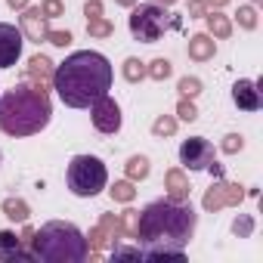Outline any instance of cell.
Returning a JSON list of instances; mask_svg holds the SVG:
<instances>
[{
	"label": "cell",
	"mask_w": 263,
	"mask_h": 263,
	"mask_svg": "<svg viewBox=\"0 0 263 263\" xmlns=\"http://www.w3.org/2000/svg\"><path fill=\"white\" fill-rule=\"evenodd\" d=\"M0 161H4V152H0Z\"/></svg>",
	"instance_id": "43"
},
{
	"label": "cell",
	"mask_w": 263,
	"mask_h": 263,
	"mask_svg": "<svg viewBox=\"0 0 263 263\" xmlns=\"http://www.w3.org/2000/svg\"><path fill=\"white\" fill-rule=\"evenodd\" d=\"M121 74H124L127 84H140V81H146V62L137 59V56H127L124 65H121Z\"/></svg>",
	"instance_id": "22"
},
{
	"label": "cell",
	"mask_w": 263,
	"mask_h": 263,
	"mask_svg": "<svg viewBox=\"0 0 263 263\" xmlns=\"http://www.w3.org/2000/svg\"><path fill=\"white\" fill-rule=\"evenodd\" d=\"M118 238H124V235H121V226H118V217L115 214H99L96 226L87 232L90 251H108Z\"/></svg>",
	"instance_id": "11"
},
{
	"label": "cell",
	"mask_w": 263,
	"mask_h": 263,
	"mask_svg": "<svg viewBox=\"0 0 263 263\" xmlns=\"http://www.w3.org/2000/svg\"><path fill=\"white\" fill-rule=\"evenodd\" d=\"M235 22H238L241 31H254L257 22H260V19H257V7H254V4H241L238 13H235Z\"/></svg>",
	"instance_id": "28"
},
{
	"label": "cell",
	"mask_w": 263,
	"mask_h": 263,
	"mask_svg": "<svg viewBox=\"0 0 263 263\" xmlns=\"http://www.w3.org/2000/svg\"><path fill=\"white\" fill-rule=\"evenodd\" d=\"M177 90H180V96H189V99H195V96H201L204 84H201V78H195V74H183V78L177 81Z\"/></svg>",
	"instance_id": "30"
},
{
	"label": "cell",
	"mask_w": 263,
	"mask_h": 263,
	"mask_svg": "<svg viewBox=\"0 0 263 263\" xmlns=\"http://www.w3.org/2000/svg\"><path fill=\"white\" fill-rule=\"evenodd\" d=\"M19 238H22V241H25V245H31V238H34V226H31V223H28V220H25V223H22V232H19Z\"/></svg>",
	"instance_id": "37"
},
{
	"label": "cell",
	"mask_w": 263,
	"mask_h": 263,
	"mask_svg": "<svg viewBox=\"0 0 263 263\" xmlns=\"http://www.w3.org/2000/svg\"><path fill=\"white\" fill-rule=\"evenodd\" d=\"M53 121L50 90L34 81H19L0 96V130L7 137H34Z\"/></svg>",
	"instance_id": "3"
},
{
	"label": "cell",
	"mask_w": 263,
	"mask_h": 263,
	"mask_svg": "<svg viewBox=\"0 0 263 263\" xmlns=\"http://www.w3.org/2000/svg\"><path fill=\"white\" fill-rule=\"evenodd\" d=\"M211 161H214V146H211L204 137H189V140L180 143V164H183V171L198 174V171H204Z\"/></svg>",
	"instance_id": "9"
},
{
	"label": "cell",
	"mask_w": 263,
	"mask_h": 263,
	"mask_svg": "<svg viewBox=\"0 0 263 263\" xmlns=\"http://www.w3.org/2000/svg\"><path fill=\"white\" fill-rule=\"evenodd\" d=\"M177 121H186V124L198 121V105H195V99H189V96H180V99H177Z\"/></svg>",
	"instance_id": "31"
},
{
	"label": "cell",
	"mask_w": 263,
	"mask_h": 263,
	"mask_svg": "<svg viewBox=\"0 0 263 263\" xmlns=\"http://www.w3.org/2000/svg\"><path fill=\"white\" fill-rule=\"evenodd\" d=\"M65 183L78 198H96L108 186V171L96 155H74L65 167Z\"/></svg>",
	"instance_id": "6"
},
{
	"label": "cell",
	"mask_w": 263,
	"mask_h": 263,
	"mask_svg": "<svg viewBox=\"0 0 263 263\" xmlns=\"http://www.w3.org/2000/svg\"><path fill=\"white\" fill-rule=\"evenodd\" d=\"M0 211H4V217H7L10 223H25V220H31V204H28L25 198H19V195H7L4 201H0Z\"/></svg>",
	"instance_id": "19"
},
{
	"label": "cell",
	"mask_w": 263,
	"mask_h": 263,
	"mask_svg": "<svg viewBox=\"0 0 263 263\" xmlns=\"http://www.w3.org/2000/svg\"><path fill=\"white\" fill-rule=\"evenodd\" d=\"M7 7H10V10H16V13H22V10L28 7V0H7Z\"/></svg>",
	"instance_id": "39"
},
{
	"label": "cell",
	"mask_w": 263,
	"mask_h": 263,
	"mask_svg": "<svg viewBox=\"0 0 263 263\" xmlns=\"http://www.w3.org/2000/svg\"><path fill=\"white\" fill-rule=\"evenodd\" d=\"M71 41H74V37H71V31H68V28H65V31H53V28L47 31V44H53V47H59V50H65Z\"/></svg>",
	"instance_id": "34"
},
{
	"label": "cell",
	"mask_w": 263,
	"mask_h": 263,
	"mask_svg": "<svg viewBox=\"0 0 263 263\" xmlns=\"http://www.w3.org/2000/svg\"><path fill=\"white\" fill-rule=\"evenodd\" d=\"M174 74V62L171 59H164V56H158V59H152V62H146V78H152V81H167Z\"/></svg>",
	"instance_id": "24"
},
{
	"label": "cell",
	"mask_w": 263,
	"mask_h": 263,
	"mask_svg": "<svg viewBox=\"0 0 263 263\" xmlns=\"http://www.w3.org/2000/svg\"><path fill=\"white\" fill-rule=\"evenodd\" d=\"M53 71H56V62L50 59V56H44V53H34L28 62H25V81H34V84H41V87H47V84H53Z\"/></svg>",
	"instance_id": "15"
},
{
	"label": "cell",
	"mask_w": 263,
	"mask_h": 263,
	"mask_svg": "<svg viewBox=\"0 0 263 263\" xmlns=\"http://www.w3.org/2000/svg\"><path fill=\"white\" fill-rule=\"evenodd\" d=\"M149 171H152V161H149L146 155H130L127 164H124L127 180H134V183H143V180L149 177Z\"/></svg>",
	"instance_id": "21"
},
{
	"label": "cell",
	"mask_w": 263,
	"mask_h": 263,
	"mask_svg": "<svg viewBox=\"0 0 263 263\" xmlns=\"http://www.w3.org/2000/svg\"><path fill=\"white\" fill-rule=\"evenodd\" d=\"M204 4H208V10H223V7L232 4V0H204Z\"/></svg>",
	"instance_id": "38"
},
{
	"label": "cell",
	"mask_w": 263,
	"mask_h": 263,
	"mask_svg": "<svg viewBox=\"0 0 263 263\" xmlns=\"http://www.w3.org/2000/svg\"><path fill=\"white\" fill-rule=\"evenodd\" d=\"M105 189H108V198L118 201V204H130V201L137 198V183L127 180V177H124V180H115V183L105 186Z\"/></svg>",
	"instance_id": "20"
},
{
	"label": "cell",
	"mask_w": 263,
	"mask_h": 263,
	"mask_svg": "<svg viewBox=\"0 0 263 263\" xmlns=\"http://www.w3.org/2000/svg\"><path fill=\"white\" fill-rule=\"evenodd\" d=\"M232 102L241 111H260L263 108V78L251 81V78H238L232 84Z\"/></svg>",
	"instance_id": "12"
},
{
	"label": "cell",
	"mask_w": 263,
	"mask_h": 263,
	"mask_svg": "<svg viewBox=\"0 0 263 263\" xmlns=\"http://www.w3.org/2000/svg\"><path fill=\"white\" fill-rule=\"evenodd\" d=\"M177 127H180L177 115H158V118L152 121V137H155V140H167V137L177 134Z\"/></svg>",
	"instance_id": "23"
},
{
	"label": "cell",
	"mask_w": 263,
	"mask_h": 263,
	"mask_svg": "<svg viewBox=\"0 0 263 263\" xmlns=\"http://www.w3.org/2000/svg\"><path fill=\"white\" fill-rule=\"evenodd\" d=\"M41 10H44L47 19H59V16H65V4H62V0H41Z\"/></svg>",
	"instance_id": "33"
},
{
	"label": "cell",
	"mask_w": 263,
	"mask_h": 263,
	"mask_svg": "<svg viewBox=\"0 0 263 263\" xmlns=\"http://www.w3.org/2000/svg\"><path fill=\"white\" fill-rule=\"evenodd\" d=\"M251 4H254V7H260V4H263V0H251Z\"/></svg>",
	"instance_id": "42"
},
{
	"label": "cell",
	"mask_w": 263,
	"mask_h": 263,
	"mask_svg": "<svg viewBox=\"0 0 263 263\" xmlns=\"http://www.w3.org/2000/svg\"><path fill=\"white\" fill-rule=\"evenodd\" d=\"M90 124L99 130V134H105V137L121 134V124H124V118H121V105H118L108 93L99 96V99L90 105Z\"/></svg>",
	"instance_id": "8"
},
{
	"label": "cell",
	"mask_w": 263,
	"mask_h": 263,
	"mask_svg": "<svg viewBox=\"0 0 263 263\" xmlns=\"http://www.w3.org/2000/svg\"><path fill=\"white\" fill-rule=\"evenodd\" d=\"M204 13H208L204 0H189V7H186V16L189 19H204Z\"/></svg>",
	"instance_id": "36"
},
{
	"label": "cell",
	"mask_w": 263,
	"mask_h": 263,
	"mask_svg": "<svg viewBox=\"0 0 263 263\" xmlns=\"http://www.w3.org/2000/svg\"><path fill=\"white\" fill-rule=\"evenodd\" d=\"M31 248L16 235V229H0V263H31Z\"/></svg>",
	"instance_id": "14"
},
{
	"label": "cell",
	"mask_w": 263,
	"mask_h": 263,
	"mask_svg": "<svg viewBox=\"0 0 263 263\" xmlns=\"http://www.w3.org/2000/svg\"><path fill=\"white\" fill-rule=\"evenodd\" d=\"M204 22H208V34L214 37V41H229L232 37V19L229 16H223L220 10H208L204 13Z\"/></svg>",
	"instance_id": "18"
},
{
	"label": "cell",
	"mask_w": 263,
	"mask_h": 263,
	"mask_svg": "<svg viewBox=\"0 0 263 263\" xmlns=\"http://www.w3.org/2000/svg\"><path fill=\"white\" fill-rule=\"evenodd\" d=\"M127 28L134 34V41L140 44H158L167 31H177L180 28V19L167 13V7L161 4H137L130 7V19H127Z\"/></svg>",
	"instance_id": "5"
},
{
	"label": "cell",
	"mask_w": 263,
	"mask_h": 263,
	"mask_svg": "<svg viewBox=\"0 0 263 263\" xmlns=\"http://www.w3.org/2000/svg\"><path fill=\"white\" fill-rule=\"evenodd\" d=\"M84 16H87V22H90V19H99V16H105L102 0H87V4H84Z\"/></svg>",
	"instance_id": "35"
},
{
	"label": "cell",
	"mask_w": 263,
	"mask_h": 263,
	"mask_svg": "<svg viewBox=\"0 0 263 263\" xmlns=\"http://www.w3.org/2000/svg\"><path fill=\"white\" fill-rule=\"evenodd\" d=\"M241 149H245V137L241 134H226L223 143H220V152L223 155H238Z\"/></svg>",
	"instance_id": "32"
},
{
	"label": "cell",
	"mask_w": 263,
	"mask_h": 263,
	"mask_svg": "<svg viewBox=\"0 0 263 263\" xmlns=\"http://www.w3.org/2000/svg\"><path fill=\"white\" fill-rule=\"evenodd\" d=\"M115 4H118V7H124V10H130V7H137L140 0H115Z\"/></svg>",
	"instance_id": "40"
},
{
	"label": "cell",
	"mask_w": 263,
	"mask_h": 263,
	"mask_svg": "<svg viewBox=\"0 0 263 263\" xmlns=\"http://www.w3.org/2000/svg\"><path fill=\"white\" fill-rule=\"evenodd\" d=\"M155 4H161V7H167V10H171V7L177 4V0H155Z\"/></svg>",
	"instance_id": "41"
},
{
	"label": "cell",
	"mask_w": 263,
	"mask_h": 263,
	"mask_svg": "<svg viewBox=\"0 0 263 263\" xmlns=\"http://www.w3.org/2000/svg\"><path fill=\"white\" fill-rule=\"evenodd\" d=\"M22 47H25L22 31L10 22H0V68H13L22 59Z\"/></svg>",
	"instance_id": "13"
},
{
	"label": "cell",
	"mask_w": 263,
	"mask_h": 263,
	"mask_svg": "<svg viewBox=\"0 0 263 263\" xmlns=\"http://www.w3.org/2000/svg\"><path fill=\"white\" fill-rule=\"evenodd\" d=\"M195 229H198V214L192 201L189 198L174 201L164 195L140 211L134 238L143 248V260H183Z\"/></svg>",
	"instance_id": "1"
},
{
	"label": "cell",
	"mask_w": 263,
	"mask_h": 263,
	"mask_svg": "<svg viewBox=\"0 0 263 263\" xmlns=\"http://www.w3.org/2000/svg\"><path fill=\"white\" fill-rule=\"evenodd\" d=\"M164 192H167V198H174V201H186V198L192 195L189 174H186L183 167H171V171L164 174Z\"/></svg>",
	"instance_id": "17"
},
{
	"label": "cell",
	"mask_w": 263,
	"mask_h": 263,
	"mask_svg": "<svg viewBox=\"0 0 263 263\" xmlns=\"http://www.w3.org/2000/svg\"><path fill=\"white\" fill-rule=\"evenodd\" d=\"M137 223H140V211H134V208H124L118 214V226H121L124 238H134L137 235Z\"/></svg>",
	"instance_id": "27"
},
{
	"label": "cell",
	"mask_w": 263,
	"mask_h": 263,
	"mask_svg": "<svg viewBox=\"0 0 263 263\" xmlns=\"http://www.w3.org/2000/svg\"><path fill=\"white\" fill-rule=\"evenodd\" d=\"M111 62L96 50H74L53 71V90L68 108H90L111 90Z\"/></svg>",
	"instance_id": "2"
},
{
	"label": "cell",
	"mask_w": 263,
	"mask_h": 263,
	"mask_svg": "<svg viewBox=\"0 0 263 263\" xmlns=\"http://www.w3.org/2000/svg\"><path fill=\"white\" fill-rule=\"evenodd\" d=\"M108 260L118 263V260H143V248L140 245H111L108 248Z\"/></svg>",
	"instance_id": "25"
},
{
	"label": "cell",
	"mask_w": 263,
	"mask_h": 263,
	"mask_svg": "<svg viewBox=\"0 0 263 263\" xmlns=\"http://www.w3.org/2000/svg\"><path fill=\"white\" fill-rule=\"evenodd\" d=\"M87 34H90L93 41H105V37H111V34H115V22H111V19H105V16L90 19V22H87Z\"/></svg>",
	"instance_id": "26"
},
{
	"label": "cell",
	"mask_w": 263,
	"mask_h": 263,
	"mask_svg": "<svg viewBox=\"0 0 263 263\" xmlns=\"http://www.w3.org/2000/svg\"><path fill=\"white\" fill-rule=\"evenodd\" d=\"M28 248L41 263H84L90 254L87 235L68 220H50L41 229H34Z\"/></svg>",
	"instance_id": "4"
},
{
	"label": "cell",
	"mask_w": 263,
	"mask_h": 263,
	"mask_svg": "<svg viewBox=\"0 0 263 263\" xmlns=\"http://www.w3.org/2000/svg\"><path fill=\"white\" fill-rule=\"evenodd\" d=\"M245 201V186L241 183H232V180H214L211 183V189H204V195H201V208L208 211V214H217V211H223V208H238Z\"/></svg>",
	"instance_id": "7"
},
{
	"label": "cell",
	"mask_w": 263,
	"mask_h": 263,
	"mask_svg": "<svg viewBox=\"0 0 263 263\" xmlns=\"http://www.w3.org/2000/svg\"><path fill=\"white\" fill-rule=\"evenodd\" d=\"M186 56H189L192 62H211V59L217 56V41H214L208 31H198V34L189 37V44H186Z\"/></svg>",
	"instance_id": "16"
},
{
	"label": "cell",
	"mask_w": 263,
	"mask_h": 263,
	"mask_svg": "<svg viewBox=\"0 0 263 263\" xmlns=\"http://www.w3.org/2000/svg\"><path fill=\"white\" fill-rule=\"evenodd\" d=\"M19 31H22V37L28 41V44H47V31H50V19L44 16V10H41V4L37 7H25L22 13H19Z\"/></svg>",
	"instance_id": "10"
},
{
	"label": "cell",
	"mask_w": 263,
	"mask_h": 263,
	"mask_svg": "<svg viewBox=\"0 0 263 263\" xmlns=\"http://www.w3.org/2000/svg\"><path fill=\"white\" fill-rule=\"evenodd\" d=\"M254 229H257V220L251 214H235V220H232V235L235 238H251Z\"/></svg>",
	"instance_id": "29"
}]
</instances>
